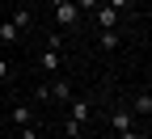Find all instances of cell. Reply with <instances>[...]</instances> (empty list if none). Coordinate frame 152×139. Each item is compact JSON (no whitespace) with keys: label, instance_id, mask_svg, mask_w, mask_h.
<instances>
[{"label":"cell","instance_id":"cell-1","mask_svg":"<svg viewBox=\"0 0 152 139\" xmlns=\"http://www.w3.org/2000/svg\"><path fill=\"white\" fill-rule=\"evenodd\" d=\"M47 97H55V101H72V84H68V80H55V84L47 89Z\"/></svg>","mask_w":152,"mask_h":139},{"label":"cell","instance_id":"cell-2","mask_svg":"<svg viewBox=\"0 0 152 139\" xmlns=\"http://www.w3.org/2000/svg\"><path fill=\"white\" fill-rule=\"evenodd\" d=\"M76 13H80V9H76L72 0H68V4H55V17H59V25H72V21H76Z\"/></svg>","mask_w":152,"mask_h":139},{"label":"cell","instance_id":"cell-3","mask_svg":"<svg viewBox=\"0 0 152 139\" xmlns=\"http://www.w3.org/2000/svg\"><path fill=\"white\" fill-rule=\"evenodd\" d=\"M97 21H102V30H114V25H118V9H97Z\"/></svg>","mask_w":152,"mask_h":139},{"label":"cell","instance_id":"cell-4","mask_svg":"<svg viewBox=\"0 0 152 139\" xmlns=\"http://www.w3.org/2000/svg\"><path fill=\"white\" fill-rule=\"evenodd\" d=\"M110 127L118 131V135H127V131H131V110H118V114L110 118Z\"/></svg>","mask_w":152,"mask_h":139},{"label":"cell","instance_id":"cell-5","mask_svg":"<svg viewBox=\"0 0 152 139\" xmlns=\"http://www.w3.org/2000/svg\"><path fill=\"white\" fill-rule=\"evenodd\" d=\"M72 122H76V127L89 122V106H85V101H72Z\"/></svg>","mask_w":152,"mask_h":139},{"label":"cell","instance_id":"cell-6","mask_svg":"<svg viewBox=\"0 0 152 139\" xmlns=\"http://www.w3.org/2000/svg\"><path fill=\"white\" fill-rule=\"evenodd\" d=\"M131 110L148 118V114H152V97H148V93H140V97H135V106H131Z\"/></svg>","mask_w":152,"mask_h":139},{"label":"cell","instance_id":"cell-7","mask_svg":"<svg viewBox=\"0 0 152 139\" xmlns=\"http://www.w3.org/2000/svg\"><path fill=\"white\" fill-rule=\"evenodd\" d=\"M42 68L47 72H59V51H42Z\"/></svg>","mask_w":152,"mask_h":139},{"label":"cell","instance_id":"cell-8","mask_svg":"<svg viewBox=\"0 0 152 139\" xmlns=\"http://www.w3.org/2000/svg\"><path fill=\"white\" fill-rule=\"evenodd\" d=\"M13 25H17V30H30V9H17V13H13Z\"/></svg>","mask_w":152,"mask_h":139},{"label":"cell","instance_id":"cell-9","mask_svg":"<svg viewBox=\"0 0 152 139\" xmlns=\"http://www.w3.org/2000/svg\"><path fill=\"white\" fill-rule=\"evenodd\" d=\"M13 122H17V127H30V106H17V110H13Z\"/></svg>","mask_w":152,"mask_h":139},{"label":"cell","instance_id":"cell-10","mask_svg":"<svg viewBox=\"0 0 152 139\" xmlns=\"http://www.w3.org/2000/svg\"><path fill=\"white\" fill-rule=\"evenodd\" d=\"M0 42H17V25H13V21L0 25Z\"/></svg>","mask_w":152,"mask_h":139},{"label":"cell","instance_id":"cell-11","mask_svg":"<svg viewBox=\"0 0 152 139\" xmlns=\"http://www.w3.org/2000/svg\"><path fill=\"white\" fill-rule=\"evenodd\" d=\"M102 47H106V51H114V47H118V34L106 30V34H102Z\"/></svg>","mask_w":152,"mask_h":139},{"label":"cell","instance_id":"cell-12","mask_svg":"<svg viewBox=\"0 0 152 139\" xmlns=\"http://www.w3.org/2000/svg\"><path fill=\"white\" fill-rule=\"evenodd\" d=\"M76 9H97V0H72Z\"/></svg>","mask_w":152,"mask_h":139},{"label":"cell","instance_id":"cell-13","mask_svg":"<svg viewBox=\"0 0 152 139\" xmlns=\"http://www.w3.org/2000/svg\"><path fill=\"white\" fill-rule=\"evenodd\" d=\"M21 139H38V131L34 127H21Z\"/></svg>","mask_w":152,"mask_h":139},{"label":"cell","instance_id":"cell-14","mask_svg":"<svg viewBox=\"0 0 152 139\" xmlns=\"http://www.w3.org/2000/svg\"><path fill=\"white\" fill-rule=\"evenodd\" d=\"M9 76H13V72H9V63L0 59V80H9Z\"/></svg>","mask_w":152,"mask_h":139},{"label":"cell","instance_id":"cell-15","mask_svg":"<svg viewBox=\"0 0 152 139\" xmlns=\"http://www.w3.org/2000/svg\"><path fill=\"white\" fill-rule=\"evenodd\" d=\"M123 4H127V0H110V9H123Z\"/></svg>","mask_w":152,"mask_h":139},{"label":"cell","instance_id":"cell-16","mask_svg":"<svg viewBox=\"0 0 152 139\" xmlns=\"http://www.w3.org/2000/svg\"><path fill=\"white\" fill-rule=\"evenodd\" d=\"M123 139H144V135H135V131H127V135H123Z\"/></svg>","mask_w":152,"mask_h":139},{"label":"cell","instance_id":"cell-17","mask_svg":"<svg viewBox=\"0 0 152 139\" xmlns=\"http://www.w3.org/2000/svg\"><path fill=\"white\" fill-rule=\"evenodd\" d=\"M47 4H68V0H47Z\"/></svg>","mask_w":152,"mask_h":139}]
</instances>
